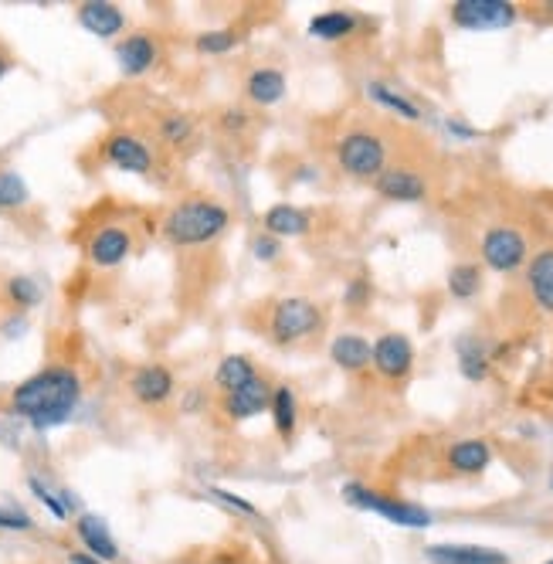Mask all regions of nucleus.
<instances>
[{"instance_id": "1", "label": "nucleus", "mask_w": 553, "mask_h": 564, "mask_svg": "<svg viewBox=\"0 0 553 564\" xmlns=\"http://www.w3.org/2000/svg\"><path fill=\"white\" fill-rule=\"evenodd\" d=\"M82 401V378L75 367L55 364L45 371L31 374L14 388L11 395V412L24 422H31V429L48 432L65 425L75 415Z\"/></svg>"}, {"instance_id": "2", "label": "nucleus", "mask_w": 553, "mask_h": 564, "mask_svg": "<svg viewBox=\"0 0 553 564\" xmlns=\"http://www.w3.org/2000/svg\"><path fill=\"white\" fill-rule=\"evenodd\" d=\"M228 208L218 201H184L163 218V235L174 245H207L228 228Z\"/></svg>"}, {"instance_id": "3", "label": "nucleus", "mask_w": 553, "mask_h": 564, "mask_svg": "<svg viewBox=\"0 0 553 564\" xmlns=\"http://www.w3.org/2000/svg\"><path fill=\"white\" fill-rule=\"evenodd\" d=\"M319 327H323V313H319L313 299H302V296L279 299L269 313V330L279 344H299V340L313 337Z\"/></svg>"}, {"instance_id": "4", "label": "nucleus", "mask_w": 553, "mask_h": 564, "mask_svg": "<svg viewBox=\"0 0 553 564\" xmlns=\"http://www.w3.org/2000/svg\"><path fill=\"white\" fill-rule=\"evenodd\" d=\"M343 500L353 503V507H360V510H374V514L391 520V524H397V527H414V531H421V527L431 524V514L425 507L408 503V500L384 497V493H374V490H367V486H360V483L343 486Z\"/></svg>"}, {"instance_id": "5", "label": "nucleus", "mask_w": 553, "mask_h": 564, "mask_svg": "<svg viewBox=\"0 0 553 564\" xmlns=\"http://www.w3.org/2000/svg\"><path fill=\"white\" fill-rule=\"evenodd\" d=\"M336 160H340V167L353 177H377V174H384V167H387V147L377 133L357 130L340 140Z\"/></svg>"}, {"instance_id": "6", "label": "nucleus", "mask_w": 553, "mask_h": 564, "mask_svg": "<svg viewBox=\"0 0 553 564\" xmlns=\"http://www.w3.org/2000/svg\"><path fill=\"white\" fill-rule=\"evenodd\" d=\"M452 21L465 31H496L516 21V7L506 0H459L452 7Z\"/></svg>"}, {"instance_id": "7", "label": "nucleus", "mask_w": 553, "mask_h": 564, "mask_svg": "<svg viewBox=\"0 0 553 564\" xmlns=\"http://www.w3.org/2000/svg\"><path fill=\"white\" fill-rule=\"evenodd\" d=\"M482 259L496 272L520 269L526 259V238L516 232V228H506V225L489 228L486 238H482Z\"/></svg>"}, {"instance_id": "8", "label": "nucleus", "mask_w": 553, "mask_h": 564, "mask_svg": "<svg viewBox=\"0 0 553 564\" xmlns=\"http://www.w3.org/2000/svg\"><path fill=\"white\" fill-rule=\"evenodd\" d=\"M102 153H106V160L112 167L126 170V174H150L153 170L150 147L133 133H112L106 140V147H102Z\"/></svg>"}, {"instance_id": "9", "label": "nucleus", "mask_w": 553, "mask_h": 564, "mask_svg": "<svg viewBox=\"0 0 553 564\" xmlns=\"http://www.w3.org/2000/svg\"><path fill=\"white\" fill-rule=\"evenodd\" d=\"M272 384L262 378V374H255L248 384H241L238 391H231V395H224V412L228 418H235V422H248V418L262 415L272 408Z\"/></svg>"}, {"instance_id": "10", "label": "nucleus", "mask_w": 553, "mask_h": 564, "mask_svg": "<svg viewBox=\"0 0 553 564\" xmlns=\"http://www.w3.org/2000/svg\"><path fill=\"white\" fill-rule=\"evenodd\" d=\"M85 252H89L92 266L116 269L119 262H126L129 252H133V235H129L126 228H119V225H106V228H99V232L89 238Z\"/></svg>"}, {"instance_id": "11", "label": "nucleus", "mask_w": 553, "mask_h": 564, "mask_svg": "<svg viewBox=\"0 0 553 564\" xmlns=\"http://www.w3.org/2000/svg\"><path fill=\"white\" fill-rule=\"evenodd\" d=\"M370 361H374V367L384 378L401 381V378H408V371L414 364V347L404 333H384L374 344V357H370Z\"/></svg>"}, {"instance_id": "12", "label": "nucleus", "mask_w": 553, "mask_h": 564, "mask_svg": "<svg viewBox=\"0 0 553 564\" xmlns=\"http://www.w3.org/2000/svg\"><path fill=\"white\" fill-rule=\"evenodd\" d=\"M177 381L174 374H170V367L163 364H143L133 371V378H129V391H133V398L140 401V405H163L170 395H174Z\"/></svg>"}, {"instance_id": "13", "label": "nucleus", "mask_w": 553, "mask_h": 564, "mask_svg": "<svg viewBox=\"0 0 553 564\" xmlns=\"http://www.w3.org/2000/svg\"><path fill=\"white\" fill-rule=\"evenodd\" d=\"M157 58H160V48H157V41H153L150 34H126V38L116 45L119 72L129 75V79L146 75L153 65H157Z\"/></svg>"}, {"instance_id": "14", "label": "nucleus", "mask_w": 553, "mask_h": 564, "mask_svg": "<svg viewBox=\"0 0 553 564\" xmlns=\"http://www.w3.org/2000/svg\"><path fill=\"white\" fill-rule=\"evenodd\" d=\"M75 534H79V541H82V551H89L92 558H99L102 564L119 561V544H116V537H112L109 524L99 514H79Z\"/></svg>"}, {"instance_id": "15", "label": "nucleus", "mask_w": 553, "mask_h": 564, "mask_svg": "<svg viewBox=\"0 0 553 564\" xmlns=\"http://www.w3.org/2000/svg\"><path fill=\"white\" fill-rule=\"evenodd\" d=\"M79 24L95 38H116L119 31L126 28V14L119 11L116 4H106V0H89V4H79Z\"/></svg>"}, {"instance_id": "16", "label": "nucleus", "mask_w": 553, "mask_h": 564, "mask_svg": "<svg viewBox=\"0 0 553 564\" xmlns=\"http://www.w3.org/2000/svg\"><path fill=\"white\" fill-rule=\"evenodd\" d=\"M425 558L431 564H509L506 554L479 544H431L425 548Z\"/></svg>"}, {"instance_id": "17", "label": "nucleus", "mask_w": 553, "mask_h": 564, "mask_svg": "<svg viewBox=\"0 0 553 564\" xmlns=\"http://www.w3.org/2000/svg\"><path fill=\"white\" fill-rule=\"evenodd\" d=\"M377 194H384L391 201H421L428 194V184L414 170L384 167V174H377Z\"/></svg>"}, {"instance_id": "18", "label": "nucleus", "mask_w": 553, "mask_h": 564, "mask_svg": "<svg viewBox=\"0 0 553 564\" xmlns=\"http://www.w3.org/2000/svg\"><path fill=\"white\" fill-rule=\"evenodd\" d=\"M262 225L272 238H299L313 228V218L302 208H296V204H275V208L265 211Z\"/></svg>"}, {"instance_id": "19", "label": "nucleus", "mask_w": 553, "mask_h": 564, "mask_svg": "<svg viewBox=\"0 0 553 564\" xmlns=\"http://www.w3.org/2000/svg\"><path fill=\"white\" fill-rule=\"evenodd\" d=\"M330 357L343 371H364L370 364V357H374V347H370L364 337H357V333H343V337L333 340Z\"/></svg>"}, {"instance_id": "20", "label": "nucleus", "mask_w": 553, "mask_h": 564, "mask_svg": "<svg viewBox=\"0 0 553 564\" xmlns=\"http://www.w3.org/2000/svg\"><path fill=\"white\" fill-rule=\"evenodd\" d=\"M245 92L258 106H275L285 96V75L279 68H255L245 82Z\"/></svg>"}, {"instance_id": "21", "label": "nucleus", "mask_w": 553, "mask_h": 564, "mask_svg": "<svg viewBox=\"0 0 553 564\" xmlns=\"http://www.w3.org/2000/svg\"><path fill=\"white\" fill-rule=\"evenodd\" d=\"M492 463V449L482 439H465L448 449V466L455 473H482Z\"/></svg>"}, {"instance_id": "22", "label": "nucleus", "mask_w": 553, "mask_h": 564, "mask_svg": "<svg viewBox=\"0 0 553 564\" xmlns=\"http://www.w3.org/2000/svg\"><path fill=\"white\" fill-rule=\"evenodd\" d=\"M526 279H530L533 299H537V303L547 313H553V249L540 252L537 259L530 262V272H526Z\"/></svg>"}, {"instance_id": "23", "label": "nucleus", "mask_w": 553, "mask_h": 564, "mask_svg": "<svg viewBox=\"0 0 553 564\" xmlns=\"http://www.w3.org/2000/svg\"><path fill=\"white\" fill-rule=\"evenodd\" d=\"M255 364L248 361L245 354H231V357H224V361L218 364V371H214V384L224 391V395H231V391H238L241 384H248L255 378Z\"/></svg>"}, {"instance_id": "24", "label": "nucleus", "mask_w": 553, "mask_h": 564, "mask_svg": "<svg viewBox=\"0 0 553 564\" xmlns=\"http://www.w3.org/2000/svg\"><path fill=\"white\" fill-rule=\"evenodd\" d=\"M272 422H275V432L282 435V439H292L296 435V425H299V405H296V395H292V388H275L272 391Z\"/></svg>"}, {"instance_id": "25", "label": "nucleus", "mask_w": 553, "mask_h": 564, "mask_svg": "<svg viewBox=\"0 0 553 564\" xmlns=\"http://www.w3.org/2000/svg\"><path fill=\"white\" fill-rule=\"evenodd\" d=\"M353 28H357V21H353V14L347 11H326L309 21V34L319 41H340V38H347V34H353Z\"/></svg>"}, {"instance_id": "26", "label": "nucleus", "mask_w": 553, "mask_h": 564, "mask_svg": "<svg viewBox=\"0 0 553 564\" xmlns=\"http://www.w3.org/2000/svg\"><path fill=\"white\" fill-rule=\"evenodd\" d=\"M459 364H462V374L469 381H482L489 371V357H486V347L479 344V340L465 337L459 340Z\"/></svg>"}, {"instance_id": "27", "label": "nucleus", "mask_w": 553, "mask_h": 564, "mask_svg": "<svg viewBox=\"0 0 553 564\" xmlns=\"http://www.w3.org/2000/svg\"><path fill=\"white\" fill-rule=\"evenodd\" d=\"M31 201V191L17 170H0V211L24 208Z\"/></svg>"}, {"instance_id": "28", "label": "nucleus", "mask_w": 553, "mask_h": 564, "mask_svg": "<svg viewBox=\"0 0 553 564\" xmlns=\"http://www.w3.org/2000/svg\"><path fill=\"white\" fill-rule=\"evenodd\" d=\"M4 293L17 310H34V306L41 303V286L31 276H11L4 286Z\"/></svg>"}, {"instance_id": "29", "label": "nucleus", "mask_w": 553, "mask_h": 564, "mask_svg": "<svg viewBox=\"0 0 553 564\" xmlns=\"http://www.w3.org/2000/svg\"><path fill=\"white\" fill-rule=\"evenodd\" d=\"M367 96L374 99V102H380V106L394 109V113H397V116H404V119H421L418 106H414L411 99L397 96L394 89H387V85H380V82H370V85H367Z\"/></svg>"}, {"instance_id": "30", "label": "nucleus", "mask_w": 553, "mask_h": 564, "mask_svg": "<svg viewBox=\"0 0 553 564\" xmlns=\"http://www.w3.org/2000/svg\"><path fill=\"white\" fill-rule=\"evenodd\" d=\"M190 136H194V119L187 113H167L160 119V140L170 147H184Z\"/></svg>"}, {"instance_id": "31", "label": "nucleus", "mask_w": 553, "mask_h": 564, "mask_svg": "<svg viewBox=\"0 0 553 564\" xmlns=\"http://www.w3.org/2000/svg\"><path fill=\"white\" fill-rule=\"evenodd\" d=\"M479 286H482V276L475 266H455L452 272H448V289H452V296L469 299V296L479 293Z\"/></svg>"}, {"instance_id": "32", "label": "nucleus", "mask_w": 553, "mask_h": 564, "mask_svg": "<svg viewBox=\"0 0 553 564\" xmlns=\"http://www.w3.org/2000/svg\"><path fill=\"white\" fill-rule=\"evenodd\" d=\"M28 490H31L41 503H45L51 517H55V520H68V507L62 503V493L51 490V486H48L45 480H41V476H34V473L28 476Z\"/></svg>"}, {"instance_id": "33", "label": "nucleus", "mask_w": 553, "mask_h": 564, "mask_svg": "<svg viewBox=\"0 0 553 564\" xmlns=\"http://www.w3.org/2000/svg\"><path fill=\"white\" fill-rule=\"evenodd\" d=\"M238 45V38L231 31H207L197 38V51L201 55H224V51H231Z\"/></svg>"}, {"instance_id": "34", "label": "nucleus", "mask_w": 553, "mask_h": 564, "mask_svg": "<svg viewBox=\"0 0 553 564\" xmlns=\"http://www.w3.org/2000/svg\"><path fill=\"white\" fill-rule=\"evenodd\" d=\"M31 527H34L31 514H24V510H17V507H4V503H0V531L24 534V531H31Z\"/></svg>"}, {"instance_id": "35", "label": "nucleus", "mask_w": 553, "mask_h": 564, "mask_svg": "<svg viewBox=\"0 0 553 564\" xmlns=\"http://www.w3.org/2000/svg\"><path fill=\"white\" fill-rule=\"evenodd\" d=\"M207 497H214L218 503H224L228 510H238V514H245V517H258V510L252 507V503L235 497V493H228V490H221V486H207Z\"/></svg>"}, {"instance_id": "36", "label": "nucleus", "mask_w": 553, "mask_h": 564, "mask_svg": "<svg viewBox=\"0 0 553 564\" xmlns=\"http://www.w3.org/2000/svg\"><path fill=\"white\" fill-rule=\"evenodd\" d=\"M252 252H255V259H258V262H272V259H279V238H272V235H258L255 242H252Z\"/></svg>"}, {"instance_id": "37", "label": "nucleus", "mask_w": 553, "mask_h": 564, "mask_svg": "<svg viewBox=\"0 0 553 564\" xmlns=\"http://www.w3.org/2000/svg\"><path fill=\"white\" fill-rule=\"evenodd\" d=\"M221 126L228 133H241L248 126V116H245V109H224V116H221Z\"/></svg>"}, {"instance_id": "38", "label": "nucleus", "mask_w": 553, "mask_h": 564, "mask_svg": "<svg viewBox=\"0 0 553 564\" xmlns=\"http://www.w3.org/2000/svg\"><path fill=\"white\" fill-rule=\"evenodd\" d=\"M68 564H102V561L92 558L89 551H72V554H68Z\"/></svg>"}, {"instance_id": "39", "label": "nucleus", "mask_w": 553, "mask_h": 564, "mask_svg": "<svg viewBox=\"0 0 553 564\" xmlns=\"http://www.w3.org/2000/svg\"><path fill=\"white\" fill-rule=\"evenodd\" d=\"M347 299H350V306H360V299H364V282H357V286H350Z\"/></svg>"}, {"instance_id": "40", "label": "nucleus", "mask_w": 553, "mask_h": 564, "mask_svg": "<svg viewBox=\"0 0 553 564\" xmlns=\"http://www.w3.org/2000/svg\"><path fill=\"white\" fill-rule=\"evenodd\" d=\"M7 72H11V58H7L4 51H0V79H4Z\"/></svg>"}, {"instance_id": "41", "label": "nucleus", "mask_w": 553, "mask_h": 564, "mask_svg": "<svg viewBox=\"0 0 553 564\" xmlns=\"http://www.w3.org/2000/svg\"><path fill=\"white\" fill-rule=\"evenodd\" d=\"M550 493H553V473H550Z\"/></svg>"}, {"instance_id": "42", "label": "nucleus", "mask_w": 553, "mask_h": 564, "mask_svg": "<svg viewBox=\"0 0 553 564\" xmlns=\"http://www.w3.org/2000/svg\"><path fill=\"white\" fill-rule=\"evenodd\" d=\"M547 564H553V558H550V561H547Z\"/></svg>"}]
</instances>
